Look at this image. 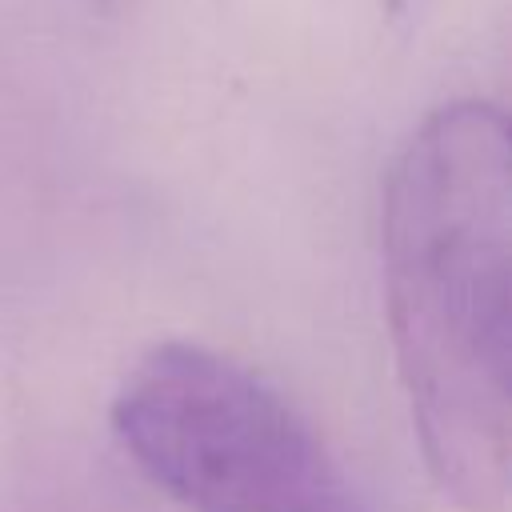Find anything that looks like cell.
<instances>
[{
  "label": "cell",
  "mask_w": 512,
  "mask_h": 512,
  "mask_svg": "<svg viewBox=\"0 0 512 512\" xmlns=\"http://www.w3.org/2000/svg\"><path fill=\"white\" fill-rule=\"evenodd\" d=\"M384 308L432 480L464 512L508 508V120L488 100L428 112L384 180Z\"/></svg>",
  "instance_id": "6da1fadb"
},
{
  "label": "cell",
  "mask_w": 512,
  "mask_h": 512,
  "mask_svg": "<svg viewBox=\"0 0 512 512\" xmlns=\"http://www.w3.org/2000/svg\"><path fill=\"white\" fill-rule=\"evenodd\" d=\"M108 416L128 460L188 512H376L320 432L228 352L152 344Z\"/></svg>",
  "instance_id": "7a4b0ae2"
},
{
  "label": "cell",
  "mask_w": 512,
  "mask_h": 512,
  "mask_svg": "<svg viewBox=\"0 0 512 512\" xmlns=\"http://www.w3.org/2000/svg\"><path fill=\"white\" fill-rule=\"evenodd\" d=\"M408 4H412V0H388V8H392V12H404Z\"/></svg>",
  "instance_id": "3957f363"
}]
</instances>
